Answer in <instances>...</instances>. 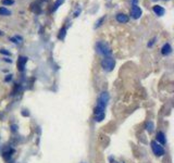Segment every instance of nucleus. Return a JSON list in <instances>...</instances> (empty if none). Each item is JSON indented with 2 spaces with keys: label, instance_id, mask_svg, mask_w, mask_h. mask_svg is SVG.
I'll list each match as a JSON object with an SVG mask.
<instances>
[{
  "label": "nucleus",
  "instance_id": "nucleus-1",
  "mask_svg": "<svg viewBox=\"0 0 174 163\" xmlns=\"http://www.w3.org/2000/svg\"><path fill=\"white\" fill-rule=\"evenodd\" d=\"M96 50H97L98 53H100L104 57H110L111 54V48L109 47L107 43L104 41H98L96 43Z\"/></svg>",
  "mask_w": 174,
  "mask_h": 163
},
{
  "label": "nucleus",
  "instance_id": "nucleus-2",
  "mask_svg": "<svg viewBox=\"0 0 174 163\" xmlns=\"http://www.w3.org/2000/svg\"><path fill=\"white\" fill-rule=\"evenodd\" d=\"M101 67L104 69V71L107 72H111L113 71L114 67H115V60L111 57H104L102 60H101Z\"/></svg>",
  "mask_w": 174,
  "mask_h": 163
},
{
  "label": "nucleus",
  "instance_id": "nucleus-3",
  "mask_svg": "<svg viewBox=\"0 0 174 163\" xmlns=\"http://www.w3.org/2000/svg\"><path fill=\"white\" fill-rule=\"evenodd\" d=\"M106 108L102 106H99V104H96L94 109V115H95V121L96 122H101L104 120V117H106Z\"/></svg>",
  "mask_w": 174,
  "mask_h": 163
},
{
  "label": "nucleus",
  "instance_id": "nucleus-4",
  "mask_svg": "<svg viewBox=\"0 0 174 163\" xmlns=\"http://www.w3.org/2000/svg\"><path fill=\"white\" fill-rule=\"evenodd\" d=\"M151 149H152V151H154V153L156 154V156H162L164 154V149L163 147L161 146L160 143H157L156 140H152L151 141Z\"/></svg>",
  "mask_w": 174,
  "mask_h": 163
},
{
  "label": "nucleus",
  "instance_id": "nucleus-5",
  "mask_svg": "<svg viewBox=\"0 0 174 163\" xmlns=\"http://www.w3.org/2000/svg\"><path fill=\"white\" fill-rule=\"evenodd\" d=\"M141 13H143V11H141V9L138 6H133L132 7V9H130V15H132V17L133 19H135V20H137V19H139V17H141Z\"/></svg>",
  "mask_w": 174,
  "mask_h": 163
},
{
  "label": "nucleus",
  "instance_id": "nucleus-6",
  "mask_svg": "<svg viewBox=\"0 0 174 163\" xmlns=\"http://www.w3.org/2000/svg\"><path fill=\"white\" fill-rule=\"evenodd\" d=\"M98 102L102 103V104H104V106H107L108 101H109V93H106V91H104V93H100V96H99V98H98L97 100Z\"/></svg>",
  "mask_w": 174,
  "mask_h": 163
},
{
  "label": "nucleus",
  "instance_id": "nucleus-7",
  "mask_svg": "<svg viewBox=\"0 0 174 163\" xmlns=\"http://www.w3.org/2000/svg\"><path fill=\"white\" fill-rule=\"evenodd\" d=\"M26 62H27V58L21 56V57L17 59V67H19V70L23 71L25 65H26Z\"/></svg>",
  "mask_w": 174,
  "mask_h": 163
},
{
  "label": "nucleus",
  "instance_id": "nucleus-8",
  "mask_svg": "<svg viewBox=\"0 0 174 163\" xmlns=\"http://www.w3.org/2000/svg\"><path fill=\"white\" fill-rule=\"evenodd\" d=\"M152 10H154V14H156V15H158V17H162V15L165 13L164 8L161 7V6H158V4H156V6H154V7H152Z\"/></svg>",
  "mask_w": 174,
  "mask_h": 163
},
{
  "label": "nucleus",
  "instance_id": "nucleus-9",
  "mask_svg": "<svg viewBox=\"0 0 174 163\" xmlns=\"http://www.w3.org/2000/svg\"><path fill=\"white\" fill-rule=\"evenodd\" d=\"M115 19H117V21L119 22V23L121 24H124V23H127L128 22V17H127L126 14H124V13H117V17H115Z\"/></svg>",
  "mask_w": 174,
  "mask_h": 163
},
{
  "label": "nucleus",
  "instance_id": "nucleus-10",
  "mask_svg": "<svg viewBox=\"0 0 174 163\" xmlns=\"http://www.w3.org/2000/svg\"><path fill=\"white\" fill-rule=\"evenodd\" d=\"M161 52L163 56H169L171 52H172V47H171L170 43H164L163 46H162V49H161Z\"/></svg>",
  "mask_w": 174,
  "mask_h": 163
},
{
  "label": "nucleus",
  "instance_id": "nucleus-11",
  "mask_svg": "<svg viewBox=\"0 0 174 163\" xmlns=\"http://www.w3.org/2000/svg\"><path fill=\"white\" fill-rule=\"evenodd\" d=\"M157 140L161 143V145H164V143H167L165 136H164V134L162 133V132H159V133L157 134Z\"/></svg>",
  "mask_w": 174,
  "mask_h": 163
},
{
  "label": "nucleus",
  "instance_id": "nucleus-12",
  "mask_svg": "<svg viewBox=\"0 0 174 163\" xmlns=\"http://www.w3.org/2000/svg\"><path fill=\"white\" fill-rule=\"evenodd\" d=\"M146 130H147L148 133H152L154 130V124L151 122V121H148L147 123H146V126H145Z\"/></svg>",
  "mask_w": 174,
  "mask_h": 163
},
{
  "label": "nucleus",
  "instance_id": "nucleus-13",
  "mask_svg": "<svg viewBox=\"0 0 174 163\" xmlns=\"http://www.w3.org/2000/svg\"><path fill=\"white\" fill-rule=\"evenodd\" d=\"M65 35H67V27H62L59 32V35H58V38L61 40H63L65 38Z\"/></svg>",
  "mask_w": 174,
  "mask_h": 163
},
{
  "label": "nucleus",
  "instance_id": "nucleus-14",
  "mask_svg": "<svg viewBox=\"0 0 174 163\" xmlns=\"http://www.w3.org/2000/svg\"><path fill=\"white\" fill-rule=\"evenodd\" d=\"M0 15H4V17H8V15H11V11L9 9L4 7H0Z\"/></svg>",
  "mask_w": 174,
  "mask_h": 163
},
{
  "label": "nucleus",
  "instance_id": "nucleus-15",
  "mask_svg": "<svg viewBox=\"0 0 174 163\" xmlns=\"http://www.w3.org/2000/svg\"><path fill=\"white\" fill-rule=\"evenodd\" d=\"M11 41H13L14 43H21L22 41H23V38L21 36H13L10 38Z\"/></svg>",
  "mask_w": 174,
  "mask_h": 163
},
{
  "label": "nucleus",
  "instance_id": "nucleus-16",
  "mask_svg": "<svg viewBox=\"0 0 174 163\" xmlns=\"http://www.w3.org/2000/svg\"><path fill=\"white\" fill-rule=\"evenodd\" d=\"M104 20H106V17H100V19H99V20L97 21V23H96V25H95V28H98V27H100L101 25H102V23L104 22Z\"/></svg>",
  "mask_w": 174,
  "mask_h": 163
},
{
  "label": "nucleus",
  "instance_id": "nucleus-17",
  "mask_svg": "<svg viewBox=\"0 0 174 163\" xmlns=\"http://www.w3.org/2000/svg\"><path fill=\"white\" fill-rule=\"evenodd\" d=\"M64 2V0H57L56 2H54V11H56L58 9V8L60 7L61 4Z\"/></svg>",
  "mask_w": 174,
  "mask_h": 163
},
{
  "label": "nucleus",
  "instance_id": "nucleus-18",
  "mask_svg": "<svg viewBox=\"0 0 174 163\" xmlns=\"http://www.w3.org/2000/svg\"><path fill=\"white\" fill-rule=\"evenodd\" d=\"M1 4H4V6H11V4H14V0H2Z\"/></svg>",
  "mask_w": 174,
  "mask_h": 163
},
{
  "label": "nucleus",
  "instance_id": "nucleus-19",
  "mask_svg": "<svg viewBox=\"0 0 174 163\" xmlns=\"http://www.w3.org/2000/svg\"><path fill=\"white\" fill-rule=\"evenodd\" d=\"M0 53H2V54H4V56H10L11 53L9 52V51H7L6 49H0Z\"/></svg>",
  "mask_w": 174,
  "mask_h": 163
},
{
  "label": "nucleus",
  "instance_id": "nucleus-20",
  "mask_svg": "<svg viewBox=\"0 0 174 163\" xmlns=\"http://www.w3.org/2000/svg\"><path fill=\"white\" fill-rule=\"evenodd\" d=\"M154 40H156V38H152V39L150 40V43H148V47H151V46H152V45L154 43Z\"/></svg>",
  "mask_w": 174,
  "mask_h": 163
},
{
  "label": "nucleus",
  "instance_id": "nucleus-21",
  "mask_svg": "<svg viewBox=\"0 0 174 163\" xmlns=\"http://www.w3.org/2000/svg\"><path fill=\"white\" fill-rule=\"evenodd\" d=\"M11 80H12V75H7V77H6V82H10Z\"/></svg>",
  "mask_w": 174,
  "mask_h": 163
},
{
  "label": "nucleus",
  "instance_id": "nucleus-22",
  "mask_svg": "<svg viewBox=\"0 0 174 163\" xmlns=\"http://www.w3.org/2000/svg\"><path fill=\"white\" fill-rule=\"evenodd\" d=\"M138 0H132V2H133V4H134V6L135 4H136V2H137Z\"/></svg>",
  "mask_w": 174,
  "mask_h": 163
},
{
  "label": "nucleus",
  "instance_id": "nucleus-23",
  "mask_svg": "<svg viewBox=\"0 0 174 163\" xmlns=\"http://www.w3.org/2000/svg\"><path fill=\"white\" fill-rule=\"evenodd\" d=\"M2 35H4V32H2V30H0V36H2Z\"/></svg>",
  "mask_w": 174,
  "mask_h": 163
},
{
  "label": "nucleus",
  "instance_id": "nucleus-24",
  "mask_svg": "<svg viewBox=\"0 0 174 163\" xmlns=\"http://www.w3.org/2000/svg\"><path fill=\"white\" fill-rule=\"evenodd\" d=\"M152 1H157V0H152Z\"/></svg>",
  "mask_w": 174,
  "mask_h": 163
},
{
  "label": "nucleus",
  "instance_id": "nucleus-25",
  "mask_svg": "<svg viewBox=\"0 0 174 163\" xmlns=\"http://www.w3.org/2000/svg\"><path fill=\"white\" fill-rule=\"evenodd\" d=\"M164 1H167V0H164Z\"/></svg>",
  "mask_w": 174,
  "mask_h": 163
}]
</instances>
